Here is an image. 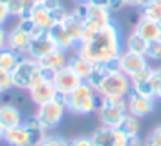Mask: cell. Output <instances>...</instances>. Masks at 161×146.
Listing matches in <instances>:
<instances>
[{
	"label": "cell",
	"instance_id": "18",
	"mask_svg": "<svg viewBox=\"0 0 161 146\" xmlns=\"http://www.w3.org/2000/svg\"><path fill=\"white\" fill-rule=\"evenodd\" d=\"M67 53L64 50L59 48H53L50 53H47L44 58L39 59V64L41 67L46 70V72H50V73H55L56 70L63 68L67 65Z\"/></svg>",
	"mask_w": 161,
	"mask_h": 146
},
{
	"label": "cell",
	"instance_id": "34",
	"mask_svg": "<svg viewBox=\"0 0 161 146\" xmlns=\"http://www.w3.org/2000/svg\"><path fill=\"white\" fill-rule=\"evenodd\" d=\"M69 146H94L91 135H80L69 140Z\"/></svg>",
	"mask_w": 161,
	"mask_h": 146
},
{
	"label": "cell",
	"instance_id": "1",
	"mask_svg": "<svg viewBox=\"0 0 161 146\" xmlns=\"http://www.w3.org/2000/svg\"><path fill=\"white\" fill-rule=\"evenodd\" d=\"M85 58H88L91 62H109L120 56L124 51V39L122 31L116 20L109 22L102 30H99L89 41L81 42L77 48Z\"/></svg>",
	"mask_w": 161,
	"mask_h": 146
},
{
	"label": "cell",
	"instance_id": "17",
	"mask_svg": "<svg viewBox=\"0 0 161 146\" xmlns=\"http://www.w3.org/2000/svg\"><path fill=\"white\" fill-rule=\"evenodd\" d=\"M153 73V67L152 65H147L146 68H142L141 72H138L135 76H131V90L139 93V95H144V97H152V89H150V76Z\"/></svg>",
	"mask_w": 161,
	"mask_h": 146
},
{
	"label": "cell",
	"instance_id": "43",
	"mask_svg": "<svg viewBox=\"0 0 161 146\" xmlns=\"http://www.w3.org/2000/svg\"><path fill=\"white\" fill-rule=\"evenodd\" d=\"M125 6H138V0H124Z\"/></svg>",
	"mask_w": 161,
	"mask_h": 146
},
{
	"label": "cell",
	"instance_id": "6",
	"mask_svg": "<svg viewBox=\"0 0 161 146\" xmlns=\"http://www.w3.org/2000/svg\"><path fill=\"white\" fill-rule=\"evenodd\" d=\"M66 112H67V109L64 106L63 98L58 97L52 99V101H47V103L38 106V110H36L35 117L39 120L41 126L46 131H52V129L58 128L63 123Z\"/></svg>",
	"mask_w": 161,
	"mask_h": 146
},
{
	"label": "cell",
	"instance_id": "38",
	"mask_svg": "<svg viewBox=\"0 0 161 146\" xmlns=\"http://www.w3.org/2000/svg\"><path fill=\"white\" fill-rule=\"evenodd\" d=\"M44 2H46V0H25V3H27V14H25V16H28V13H30L35 6L44 5Z\"/></svg>",
	"mask_w": 161,
	"mask_h": 146
},
{
	"label": "cell",
	"instance_id": "45",
	"mask_svg": "<svg viewBox=\"0 0 161 146\" xmlns=\"http://www.w3.org/2000/svg\"><path fill=\"white\" fill-rule=\"evenodd\" d=\"M92 0H75V3H91Z\"/></svg>",
	"mask_w": 161,
	"mask_h": 146
},
{
	"label": "cell",
	"instance_id": "24",
	"mask_svg": "<svg viewBox=\"0 0 161 146\" xmlns=\"http://www.w3.org/2000/svg\"><path fill=\"white\" fill-rule=\"evenodd\" d=\"M20 58H22V56H20L19 53L9 50L8 47L3 48L0 51V68H3V70H6V72L11 73V72L17 67Z\"/></svg>",
	"mask_w": 161,
	"mask_h": 146
},
{
	"label": "cell",
	"instance_id": "41",
	"mask_svg": "<svg viewBox=\"0 0 161 146\" xmlns=\"http://www.w3.org/2000/svg\"><path fill=\"white\" fill-rule=\"evenodd\" d=\"M155 0H138V8H141V9H144L146 6H149V5H152Z\"/></svg>",
	"mask_w": 161,
	"mask_h": 146
},
{
	"label": "cell",
	"instance_id": "19",
	"mask_svg": "<svg viewBox=\"0 0 161 146\" xmlns=\"http://www.w3.org/2000/svg\"><path fill=\"white\" fill-rule=\"evenodd\" d=\"M55 48L53 42L50 41V38L46 34L39 36V38H35L30 41V45H28V51H27V56L39 61L41 58H44L47 53H50Z\"/></svg>",
	"mask_w": 161,
	"mask_h": 146
},
{
	"label": "cell",
	"instance_id": "11",
	"mask_svg": "<svg viewBox=\"0 0 161 146\" xmlns=\"http://www.w3.org/2000/svg\"><path fill=\"white\" fill-rule=\"evenodd\" d=\"M46 33L50 38V41L53 42L55 48L64 50L66 53L67 51H75L78 48V42L74 41V38L67 33V30L64 28L63 23H53Z\"/></svg>",
	"mask_w": 161,
	"mask_h": 146
},
{
	"label": "cell",
	"instance_id": "40",
	"mask_svg": "<svg viewBox=\"0 0 161 146\" xmlns=\"http://www.w3.org/2000/svg\"><path fill=\"white\" fill-rule=\"evenodd\" d=\"M130 146H144V140H141L139 135L138 137H131L130 138Z\"/></svg>",
	"mask_w": 161,
	"mask_h": 146
},
{
	"label": "cell",
	"instance_id": "42",
	"mask_svg": "<svg viewBox=\"0 0 161 146\" xmlns=\"http://www.w3.org/2000/svg\"><path fill=\"white\" fill-rule=\"evenodd\" d=\"M91 3L96 5V6H105V8H108V0H92Z\"/></svg>",
	"mask_w": 161,
	"mask_h": 146
},
{
	"label": "cell",
	"instance_id": "23",
	"mask_svg": "<svg viewBox=\"0 0 161 146\" xmlns=\"http://www.w3.org/2000/svg\"><path fill=\"white\" fill-rule=\"evenodd\" d=\"M146 47H147V41H144L135 30L124 41V50L136 53V54H144L146 53Z\"/></svg>",
	"mask_w": 161,
	"mask_h": 146
},
{
	"label": "cell",
	"instance_id": "25",
	"mask_svg": "<svg viewBox=\"0 0 161 146\" xmlns=\"http://www.w3.org/2000/svg\"><path fill=\"white\" fill-rule=\"evenodd\" d=\"M120 131H124L130 138L131 137H138L139 134H141V124H139V118H136V117H133V115H130V113H127L125 117H124V120L120 121V124L117 126Z\"/></svg>",
	"mask_w": 161,
	"mask_h": 146
},
{
	"label": "cell",
	"instance_id": "9",
	"mask_svg": "<svg viewBox=\"0 0 161 146\" xmlns=\"http://www.w3.org/2000/svg\"><path fill=\"white\" fill-rule=\"evenodd\" d=\"M117 62H119V70L122 73H125L128 78L135 76L138 72H141L142 68L150 65V62L147 61V58L144 54H136V53H131L127 50H124L120 53V56L117 58Z\"/></svg>",
	"mask_w": 161,
	"mask_h": 146
},
{
	"label": "cell",
	"instance_id": "26",
	"mask_svg": "<svg viewBox=\"0 0 161 146\" xmlns=\"http://www.w3.org/2000/svg\"><path fill=\"white\" fill-rule=\"evenodd\" d=\"M16 27H19L22 31H25L31 39H35V38H39V36H42V34H46V30H42V28H39L28 16H24V17H19L17 19V23H16Z\"/></svg>",
	"mask_w": 161,
	"mask_h": 146
},
{
	"label": "cell",
	"instance_id": "44",
	"mask_svg": "<svg viewBox=\"0 0 161 146\" xmlns=\"http://www.w3.org/2000/svg\"><path fill=\"white\" fill-rule=\"evenodd\" d=\"M3 132H5V129H3V128L0 126V143L3 142Z\"/></svg>",
	"mask_w": 161,
	"mask_h": 146
},
{
	"label": "cell",
	"instance_id": "8",
	"mask_svg": "<svg viewBox=\"0 0 161 146\" xmlns=\"http://www.w3.org/2000/svg\"><path fill=\"white\" fill-rule=\"evenodd\" d=\"M127 110L136 118H146L155 110V98L144 97L131 90L127 97Z\"/></svg>",
	"mask_w": 161,
	"mask_h": 146
},
{
	"label": "cell",
	"instance_id": "27",
	"mask_svg": "<svg viewBox=\"0 0 161 146\" xmlns=\"http://www.w3.org/2000/svg\"><path fill=\"white\" fill-rule=\"evenodd\" d=\"M144 56L149 62H161V38L147 42Z\"/></svg>",
	"mask_w": 161,
	"mask_h": 146
},
{
	"label": "cell",
	"instance_id": "31",
	"mask_svg": "<svg viewBox=\"0 0 161 146\" xmlns=\"http://www.w3.org/2000/svg\"><path fill=\"white\" fill-rule=\"evenodd\" d=\"M36 146H69V140H66L61 135H46L42 142H39Z\"/></svg>",
	"mask_w": 161,
	"mask_h": 146
},
{
	"label": "cell",
	"instance_id": "46",
	"mask_svg": "<svg viewBox=\"0 0 161 146\" xmlns=\"http://www.w3.org/2000/svg\"><path fill=\"white\" fill-rule=\"evenodd\" d=\"M158 25H160V28H161V19H160V20H158Z\"/></svg>",
	"mask_w": 161,
	"mask_h": 146
},
{
	"label": "cell",
	"instance_id": "13",
	"mask_svg": "<svg viewBox=\"0 0 161 146\" xmlns=\"http://www.w3.org/2000/svg\"><path fill=\"white\" fill-rule=\"evenodd\" d=\"M133 30L147 42L161 38V28L158 25V20H153V19L144 16V14L139 16V19H138V22H136Z\"/></svg>",
	"mask_w": 161,
	"mask_h": 146
},
{
	"label": "cell",
	"instance_id": "20",
	"mask_svg": "<svg viewBox=\"0 0 161 146\" xmlns=\"http://www.w3.org/2000/svg\"><path fill=\"white\" fill-rule=\"evenodd\" d=\"M61 23L64 25V28L67 30V33L74 38V41L80 44L81 34H83V30H85V20L80 19L77 14H74V13L70 11V13L66 14V17H64V20H63Z\"/></svg>",
	"mask_w": 161,
	"mask_h": 146
},
{
	"label": "cell",
	"instance_id": "29",
	"mask_svg": "<svg viewBox=\"0 0 161 146\" xmlns=\"http://www.w3.org/2000/svg\"><path fill=\"white\" fill-rule=\"evenodd\" d=\"M150 89L155 99H161V67L153 68V73L150 76Z\"/></svg>",
	"mask_w": 161,
	"mask_h": 146
},
{
	"label": "cell",
	"instance_id": "3",
	"mask_svg": "<svg viewBox=\"0 0 161 146\" xmlns=\"http://www.w3.org/2000/svg\"><path fill=\"white\" fill-rule=\"evenodd\" d=\"M11 76H13V84L16 89L28 92L30 87H33L36 83H39L44 78H52L53 73L46 72L41 67L39 61L30 56H22L17 67L11 72Z\"/></svg>",
	"mask_w": 161,
	"mask_h": 146
},
{
	"label": "cell",
	"instance_id": "7",
	"mask_svg": "<svg viewBox=\"0 0 161 146\" xmlns=\"http://www.w3.org/2000/svg\"><path fill=\"white\" fill-rule=\"evenodd\" d=\"M52 83H53L55 89L58 92V97L63 98V97H66V95H69V93H72L83 83V79H80L66 65V67H63V68H59V70L55 72L53 76H52Z\"/></svg>",
	"mask_w": 161,
	"mask_h": 146
},
{
	"label": "cell",
	"instance_id": "12",
	"mask_svg": "<svg viewBox=\"0 0 161 146\" xmlns=\"http://www.w3.org/2000/svg\"><path fill=\"white\" fill-rule=\"evenodd\" d=\"M3 142L8 146H35V140L31 135V131L25 123L16 128L5 129L3 132Z\"/></svg>",
	"mask_w": 161,
	"mask_h": 146
},
{
	"label": "cell",
	"instance_id": "2",
	"mask_svg": "<svg viewBox=\"0 0 161 146\" xmlns=\"http://www.w3.org/2000/svg\"><path fill=\"white\" fill-rule=\"evenodd\" d=\"M63 101L67 112L74 115H91L97 112L100 95L88 81H83L72 93L63 97Z\"/></svg>",
	"mask_w": 161,
	"mask_h": 146
},
{
	"label": "cell",
	"instance_id": "15",
	"mask_svg": "<svg viewBox=\"0 0 161 146\" xmlns=\"http://www.w3.org/2000/svg\"><path fill=\"white\" fill-rule=\"evenodd\" d=\"M24 121L25 120L22 117V110L17 106H14L11 103H2L0 104V126L3 129L20 126Z\"/></svg>",
	"mask_w": 161,
	"mask_h": 146
},
{
	"label": "cell",
	"instance_id": "22",
	"mask_svg": "<svg viewBox=\"0 0 161 146\" xmlns=\"http://www.w3.org/2000/svg\"><path fill=\"white\" fill-rule=\"evenodd\" d=\"M114 129L116 128H107V126L97 128L91 134L94 146H113V143H114Z\"/></svg>",
	"mask_w": 161,
	"mask_h": 146
},
{
	"label": "cell",
	"instance_id": "4",
	"mask_svg": "<svg viewBox=\"0 0 161 146\" xmlns=\"http://www.w3.org/2000/svg\"><path fill=\"white\" fill-rule=\"evenodd\" d=\"M127 113H128L127 98L100 97L99 107H97V115H99L102 126L117 128Z\"/></svg>",
	"mask_w": 161,
	"mask_h": 146
},
{
	"label": "cell",
	"instance_id": "5",
	"mask_svg": "<svg viewBox=\"0 0 161 146\" xmlns=\"http://www.w3.org/2000/svg\"><path fill=\"white\" fill-rule=\"evenodd\" d=\"M96 90L100 97L127 98L131 92V79L120 70L107 72L100 79V83L97 84Z\"/></svg>",
	"mask_w": 161,
	"mask_h": 146
},
{
	"label": "cell",
	"instance_id": "30",
	"mask_svg": "<svg viewBox=\"0 0 161 146\" xmlns=\"http://www.w3.org/2000/svg\"><path fill=\"white\" fill-rule=\"evenodd\" d=\"M11 89H14V84H13V76L9 72L0 68V95L9 92Z\"/></svg>",
	"mask_w": 161,
	"mask_h": 146
},
{
	"label": "cell",
	"instance_id": "21",
	"mask_svg": "<svg viewBox=\"0 0 161 146\" xmlns=\"http://www.w3.org/2000/svg\"><path fill=\"white\" fill-rule=\"evenodd\" d=\"M28 17L42 30H49L52 25H53V17H52V13L44 6V5H39V6H35L30 13H28Z\"/></svg>",
	"mask_w": 161,
	"mask_h": 146
},
{
	"label": "cell",
	"instance_id": "35",
	"mask_svg": "<svg viewBox=\"0 0 161 146\" xmlns=\"http://www.w3.org/2000/svg\"><path fill=\"white\" fill-rule=\"evenodd\" d=\"M125 8L124 0H108V9L111 13H119L120 9Z\"/></svg>",
	"mask_w": 161,
	"mask_h": 146
},
{
	"label": "cell",
	"instance_id": "10",
	"mask_svg": "<svg viewBox=\"0 0 161 146\" xmlns=\"http://www.w3.org/2000/svg\"><path fill=\"white\" fill-rule=\"evenodd\" d=\"M28 98L36 106H41L47 101H52L55 98H58V92H56L53 83H52V78H44L39 83H36L33 87H30L28 89Z\"/></svg>",
	"mask_w": 161,
	"mask_h": 146
},
{
	"label": "cell",
	"instance_id": "33",
	"mask_svg": "<svg viewBox=\"0 0 161 146\" xmlns=\"http://www.w3.org/2000/svg\"><path fill=\"white\" fill-rule=\"evenodd\" d=\"M144 146H161V126H157L144 140Z\"/></svg>",
	"mask_w": 161,
	"mask_h": 146
},
{
	"label": "cell",
	"instance_id": "16",
	"mask_svg": "<svg viewBox=\"0 0 161 146\" xmlns=\"http://www.w3.org/2000/svg\"><path fill=\"white\" fill-rule=\"evenodd\" d=\"M92 65H94V62H91L88 58H85L81 53H78L77 50L69 56V59H67V67L80 78V79H83V81H86L88 78H89V75H91V72H92Z\"/></svg>",
	"mask_w": 161,
	"mask_h": 146
},
{
	"label": "cell",
	"instance_id": "28",
	"mask_svg": "<svg viewBox=\"0 0 161 146\" xmlns=\"http://www.w3.org/2000/svg\"><path fill=\"white\" fill-rule=\"evenodd\" d=\"M6 8L9 11V16L16 17V19L24 17L27 14V3H25V0H9L6 3Z\"/></svg>",
	"mask_w": 161,
	"mask_h": 146
},
{
	"label": "cell",
	"instance_id": "39",
	"mask_svg": "<svg viewBox=\"0 0 161 146\" xmlns=\"http://www.w3.org/2000/svg\"><path fill=\"white\" fill-rule=\"evenodd\" d=\"M6 38H8V31L3 27H0V51L6 48Z\"/></svg>",
	"mask_w": 161,
	"mask_h": 146
},
{
	"label": "cell",
	"instance_id": "36",
	"mask_svg": "<svg viewBox=\"0 0 161 146\" xmlns=\"http://www.w3.org/2000/svg\"><path fill=\"white\" fill-rule=\"evenodd\" d=\"M9 17H11V16H9V11H8L6 5L0 3V27H3Z\"/></svg>",
	"mask_w": 161,
	"mask_h": 146
},
{
	"label": "cell",
	"instance_id": "14",
	"mask_svg": "<svg viewBox=\"0 0 161 146\" xmlns=\"http://www.w3.org/2000/svg\"><path fill=\"white\" fill-rule=\"evenodd\" d=\"M30 41L31 38L22 31L19 27H13L9 31H8V38H6V47L16 53H19L20 56H27V51H28V45H30Z\"/></svg>",
	"mask_w": 161,
	"mask_h": 146
},
{
	"label": "cell",
	"instance_id": "32",
	"mask_svg": "<svg viewBox=\"0 0 161 146\" xmlns=\"http://www.w3.org/2000/svg\"><path fill=\"white\" fill-rule=\"evenodd\" d=\"M142 14L153 19V20H160L161 19V0H155L152 5L146 6L142 9Z\"/></svg>",
	"mask_w": 161,
	"mask_h": 146
},
{
	"label": "cell",
	"instance_id": "37",
	"mask_svg": "<svg viewBox=\"0 0 161 146\" xmlns=\"http://www.w3.org/2000/svg\"><path fill=\"white\" fill-rule=\"evenodd\" d=\"M44 6H46L50 13H53V11L59 9V8L63 6V3H61V0H46V2H44Z\"/></svg>",
	"mask_w": 161,
	"mask_h": 146
}]
</instances>
